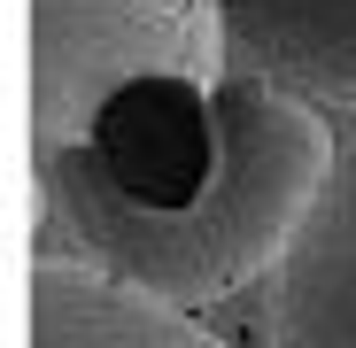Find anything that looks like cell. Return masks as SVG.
I'll return each mask as SVG.
<instances>
[{
    "mask_svg": "<svg viewBox=\"0 0 356 348\" xmlns=\"http://www.w3.org/2000/svg\"><path fill=\"white\" fill-rule=\"evenodd\" d=\"M333 155L325 108L256 70L155 78L116 93L70 147L31 155V186L78 263L202 310L286 263Z\"/></svg>",
    "mask_w": 356,
    "mask_h": 348,
    "instance_id": "cell-1",
    "label": "cell"
},
{
    "mask_svg": "<svg viewBox=\"0 0 356 348\" xmlns=\"http://www.w3.org/2000/svg\"><path fill=\"white\" fill-rule=\"evenodd\" d=\"M225 0H31V155L155 78H232Z\"/></svg>",
    "mask_w": 356,
    "mask_h": 348,
    "instance_id": "cell-2",
    "label": "cell"
},
{
    "mask_svg": "<svg viewBox=\"0 0 356 348\" xmlns=\"http://www.w3.org/2000/svg\"><path fill=\"white\" fill-rule=\"evenodd\" d=\"M271 348H356V132L341 140L310 224L264 279Z\"/></svg>",
    "mask_w": 356,
    "mask_h": 348,
    "instance_id": "cell-3",
    "label": "cell"
},
{
    "mask_svg": "<svg viewBox=\"0 0 356 348\" xmlns=\"http://www.w3.org/2000/svg\"><path fill=\"white\" fill-rule=\"evenodd\" d=\"M31 348H225L194 310L155 302L93 263L39 256L31 263Z\"/></svg>",
    "mask_w": 356,
    "mask_h": 348,
    "instance_id": "cell-4",
    "label": "cell"
},
{
    "mask_svg": "<svg viewBox=\"0 0 356 348\" xmlns=\"http://www.w3.org/2000/svg\"><path fill=\"white\" fill-rule=\"evenodd\" d=\"M225 24L241 70L356 116V0H225Z\"/></svg>",
    "mask_w": 356,
    "mask_h": 348,
    "instance_id": "cell-5",
    "label": "cell"
}]
</instances>
